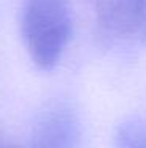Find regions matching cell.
Here are the masks:
<instances>
[{
    "instance_id": "6da1fadb",
    "label": "cell",
    "mask_w": 146,
    "mask_h": 148,
    "mask_svg": "<svg viewBox=\"0 0 146 148\" xmlns=\"http://www.w3.org/2000/svg\"><path fill=\"white\" fill-rule=\"evenodd\" d=\"M74 16L69 0H24L20 35L33 65L50 71L60 63L72 36Z\"/></svg>"
},
{
    "instance_id": "7a4b0ae2",
    "label": "cell",
    "mask_w": 146,
    "mask_h": 148,
    "mask_svg": "<svg viewBox=\"0 0 146 148\" xmlns=\"http://www.w3.org/2000/svg\"><path fill=\"white\" fill-rule=\"evenodd\" d=\"M80 123L66 103H50L39 112L25 148H77Z\"/></svg>"
},
{
    "instance_id": "3957f363",
    "label": "cell",
    "mask_w": 146,
    "mask_h": 148,
    "mask_svg": "<svg viewBox=\"0 0 146 148\" xmlns=\"http://www.w3.org/2000/svg\"><path fill=\"white\" fill-rule=\"evenodd\" d=\"M143 0H94L97 27L105 36L126 40L137 35Z\"/></svg>"
},
{
    "instance_id": "277c9868",
    "label": "cell",
    "mask_w": 146,
    "mask_h": 148,
    "mask_svg": "<svg viewBox=\"0 0 146 148\" xmlns=\"http://www.w3.org/2000/svg\"><path fill=\"white\" fill-rule=\"evenodd\" d=\"M115 148H146V118L123 120L115 131Z\"/></svg>"
},
{
    "instance_id": "5b68a950",
    "label": "cell",
    "mask_w": 146,
    "mask_h": 148,
    "mask_svg": "<svg viewBox=\"0 0 146 148\" xmlns=\"http://www.w3.org/2000/svg\"><path fill=\"white\" fill-rule=\"evenodd\" d=\"M137 36L140 38V41H143V44H146V0H143V5H141V13H140V21H138Z\"/></svg>"
},
{
    "instance_id": "8992f818",
    "label": "cell",
    "mask_w": 146,
    "mask_h": 148,
    "mask_svg": "<svg viewBox=\"0 0 146 148\" xmlns=\"http://www.w3.org/2000/svg\"><path fill=\"white\" fill-rule=\"evenodd\" d=\"M5 148H11V147H5Z\"/></svg>"
}]
</instances>
